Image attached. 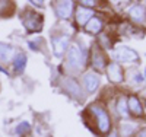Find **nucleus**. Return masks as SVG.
Listing matches in <instances>:
<instances>
[{
    "instance_id": "ddd939ff",
    "label": "nucleus",
    "mask_w": 146,
    "mask_h": 137,
    "mask_svg": "<svg viewBox=\"0 0 146 137\" xmlns=\"http://www.w3.org/2000/svg\"><path fill=\"white\" fill-rule=\"evenodd\" d=\"M129 109L131 111V114H135V115H142V105H140V102H139V99L137 98H135V96H131V98H129Z\"/></svg>"
},
{
    "instance_id": "412c9836",
    "label": "nucleus",
    "mask_w": 146,
    "mask_h": 137,
    "mask_svg": "<svg viewBox=\"0 0 146 137\" xmlns=\"http://www.w3.org/2000/svg\"><path fill=\"white\" fill-rule=\"evenodd\" d=\"M80 3H82V5H94L95 2H80Z\"/></svg>"
},
{
    "instance_id": "6ab92c4d",
    "label": "nucleus",
    "mask_w": 146,
    "mask_h": 137,
    "mask_svg": "<svg viewBox=\"0 0 146 137\" xmlns=\"http://www.w3.org/2000/svg\"><path fill=\"white\" fill-rule=\"evenodd\" d=\"M27 131H29V124L28 122H21V126H18V128H16V133L18 134H23Z\"/></svg>"
},
{
    "instance_id": "1a4fd4ad",
    "label": "nucleus",
    "mask_w": 146,
    "mask_h": 137,
    "mask_svg": "<svg viewBox=\"0 0 146 137\" xmlns=\"http://www.w3.org/2000/svg\"><path fill=\"white\" fill-rule=\"evenodd\" d=\"M107 73H108V79L111 82L118 83L123 80V71H121V67L118 64H110L107 69Z\"/></svg>"
},
{
    "instance_id": "9b49d317",
    "label": "nucleus",
    "mask_w": 146,
    "mask_h": 137,
    "mask_svg": "<svg viewBox=\"0 0 146 137\" xmlns=\"http://www.w3.org/2000/svg\"><path fill=\"white\" fill-rule=\"evenodd\" d=\"M146 16V10L143 6H133L130 9V18L135 22H142Z\"/></svg>"
},
{
    "instance_id": "0eeeda50",
    "label": "nucleus",
    "mask_w": 146,
    "mask_h": 137,
    "mask_svg": "<svg viewBox=\"0 0 146 137\" xmlns=\"http://www.w3.org/2000/svg\"><path fill=\"white\" fill-rule=\"evenodd\" d=\"M69 44V36H64V35H60V36H56L53 38V50L56 56H62L64 53V50Z\"/></svg>"
},
{
    "instance_id": "4be33fe9",
    "label": "nucleus",
    "mask_w": 146,
    "mask_h": 137,
    "mask_svg": "<svg viewBox=\"0 0 146 137\" xmlns=\"http://www.w3.org/2000/svg\"><path fill=\"white\" fill-rule=\"evenodd\" d=\"M108 137H117V136L115 134H111V136H108Z\"/></svg>"
},
{
    "instance_id": "39448f33",
    "label": "nucleus",
    "mask_w": 146,
    "mask_h": 137,
    "mask_svg": "<svg viewBox=\"0 0 146 137\" xmlns=\"http://www.w3.org/2000/svg\"><path fill=\"white\" fill-rule=\"evenodd\" d=\"M98 85H100V77L95 73H86L83 76V86L88 91V93L95 92L96 88H98Z\"/></svg>"
},
{
    "instance_id": "7ed1b4c3",
    "label": "nucleus",
    "mask_w": 146,
    "mask_h": 137,
    "mask_svg": "<svg viewBox=\"0 0 146 137\" xmlns=\"http://www.w3.org/2000/svg\"><path fill=\"white\" fill-rule=\"evenodd\" d=\"M113 56L117 61H121V63H133V61H137V54L127 47H118L117 50L113 51Z\"/></svg>"
},
{
    "instance_id": "4468645a",
    "label": "nucleus",
    "mask_w": 146,
    "mask_h": 137,
    "mask_svg": "<svg viewBox=\"0 0 146 137\" xmlns=\"http://www.w3.org/2000/svg\"><path fill=\"white\" fill-rule=\"evenodd\" d=\"M92 64L96 69H102L105 64V57L102 56V53L100 51H94V57H92Z\"/></svg>"
},
{
    "instance_id": "dca6fc26",
    "label": "nucleus",
    "mask_w": 146,
    "mask_h": 137,
    "mask_svg": "<svg viewBox=\"0 0 146 137\" xmlns=\"http://www.w3.org/2000/svg\"><path fill=\"white\" fill-rule=\"evenodd\" d=\"M64 86H66V89H67L73 96H80V89H79V86L76 85L75 80H66V82H64Z\"/></svg>"
},
{
    "instance_id": "5701e85b",
    "label": "nucleus",
    "mask_w": 146,
    "mask_h": 137,
    "mask_svg": "<svg viewBox=\"0 0 146 137\" xmlns=\"http://www.w3.org/2000/svg\"><path fill=\"white\" fill-rule=\"evenodd\" d=\"M145 77H146V70H145Z\"/></svg>"
},
{
    "instance_id": "6e6552de",
    "label": "nucleus",
    "mask_w": 146,
    "mask_h": 137,
    "mask_svg": "<svg viewBox=\"0 0 146 137\" xmlns=\"http://www.w3.org/2000/svg\"><path fill=\"white\" fill-rule=\"evenodd\" d=\"M91 18H94V12L91 9H86V7H83V6L78 7V12H76V21H78V23L86 25Z\"/></svg>"
},
{
    "instance_id": "9d476101",
    "label": "nucleus",
    "mask_w": 146,
    "mask_h": 137,
    "mask_svg": "<svg viewBox=\"0 0 146 137\" xmlns=\"http://www.w3.org/2000/svg\"><path fill=\"white\" fill-rule=\"evenodd\" d=\"M16 54L15 48L10 47L7 44H0V61H3V63H7L13 58V56Z\"/></svg>"
},
{
    "instance_id": "a211bd4d",
    "label": "nucleus",
    "mask_w": 146,
    "mask_h": 137,
    "mask_svg": "<svg viewBox=\"0 0 146 137\" xmlns=\"http://www.w3.org/2000/svg\"><path fill=\"white\" fill-rule=\"evenodd\" d=\"M120 130H121V134H123V137H129V136H130L133 131H135V127H133L131 124H127V122H124V124H121Z\"/></svg>"
},
{
    "instance_id": "f257e3e1",
    "label": "nucleus",
    "mask_w": 146,
    "mask_h": 137,
    "mask_svg": "<svg viewBox=\"0 0 146 137\" xmlns=\"http://www.w3.org/2000/svg\"><path fill=\"white\" fill-rule=\"evenodd\" d=\"M89 111L95 115L96 118V124H98V128L102 134H107L110 131V127H111V121H110V117L105 111L100 107V105H91Z\"/></svg>"
},
{
    "instance_id": "423d86ee",
    "label": "nucleus",
    "mask_w": 146,
    "mask_h": 137,
    "mask_svg": "<svg viewBox=\"0 0 146 137\" xmlns=\"http://www.w3.org/2000/svg\"><path fill=\"white\" fill-rule=\"evenodd\" d=\"M72 10H73V3L72 2H57L56 3V13L62 19L70 18Z\"/></svg>"
},
{
    "instance_id": "f8f14e48",
    "label": "nucleus",
    "mask_w": 146,
    "mask_h": 137,
    "mask_svg": "<svg viewBox=\"0 0 146 137\" xmlns=\"http://www.w3.org/2000/svg\"><path fill=\"white\" fill-rule=\"evenodd\" d=\"M85 28H86V31L91 32V34H98L102 29V22L98 18H91L89 22L85 25Z\"/></svg>"
},
{
    "instance_id": "2eb2a0df",
    "label": "nucleus",
    "mask_w": 146,
    "mask_h": 137,
    "mask_svg": "<svg viewBox=\"0 0 146 137\" xmlns=\"http://www.w3.org/2000/svg\"><path fill=\"white\" fill-rule=\"evenodd\" d=\"M25 64H27V57H25V54H22V53L18 51V56H16V58H15V70H16L18 73L22 71L23 67H25Z\"/></svg>"
},
{
    "instance_id": "20e7f679",
    "label": "nucleus",
    "mask_w": 146,
    "mask_h": 137,
    "mask_svg": "<svg viewBox=\"0 0 146 137\" xmlns=\"http://www.w3.org/2000/svg\"><path fill=\"white\" fill-rule=\"evenodd\" d=\"M23 25L27 26L28 31H40L42 26V16L38 13H34V12H27L25 18H23Z\"/></svg>"
},
{
    "instance_id": "f3484780",
    "label": "nucleus",
    "mask_w": 146,
    "mask_h": 137,
    "mask_svg": "<svg viewBox=\"0 0 146 137\" xmlns=\"http://www.w3.org/2000/svg\"><path fill=\"white\" fill-rule=\"evenodd\" d=\"M117 111H118V114L123 115V117H127L129 115V113H127V102H126L124 98H120L118 99V102H117Z\"/></svg>"
},
{
    "instance_id": "f03ea898",
    "label": "nucleus",
    "mask_w": 146,
    "mask_h": 137,
    "mask_svg": "<svg viewBox=\"0 0 146 137\" xmlns=\"http://www.w3.org/2000/svg\"><path fill=\"white\" fill-rule=\"evenodd\" d=\"M67 61H69V66L72 69H82L85 66V61H86V57H85V53L80 50V47L78 44L72 45L69 50V54H67Z\"/></svg>"
},
{
    "instance_id": "aec40b11",
    "label": "nucleus",
    "mask_w": 146,
    "mask_h": 137,
    "mask_svg": "<svg viewBox=\"0 0 146 137\" xmlns=\"http://www.w3.org/2000/svg\"><path fill=\"white\" fill-rule=\"evenodd\" d=\"M139 137H146V130H142L140 131V136Z\"/></svg>"
}]
</instances>
